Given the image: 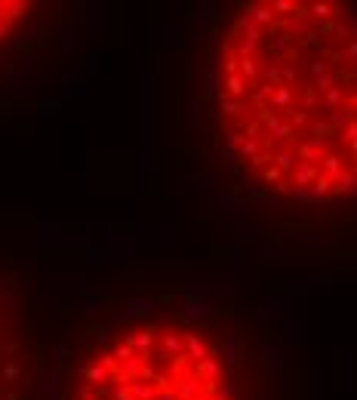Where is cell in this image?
Returning a JSON list of instances; mask_svg holds the SVG:
<instances>
[{"mask_svg": "<svg viewBox=\"0 0 357 400\" xmlns=\"http://www.w3.org/2000/svg\"><path fill=\"white\" fill-rule=\"evenodd\" d=\"M31 12V3L25 0H0V40L16 31V25Z\"/></svg>", "mask_w": 357, "mask_h": 400, "instance_id": "obj_3", "label": "cell"}, {"mask_svg": "<svg viewBox=\"0 0 357 400\" xmlns=\"http://www.w3.org/2000/svg\"><path fill=\"white\" fill-rule=\"evenodd\" d=\"M213 114L231 163L305 203L357 197V12L333 0H253L225 22Z\"/></svg>", "mask_w": 357, "mask_h": 400, "instance_id": "obj_1", "label": "cell"}, {"mask_svg": "<svg viewBox=\"0 0 357 400\" xmlns=\"http://www.w3.org/2000/svg\"><path fill=\"white\" fill-rule=\"evenodd\" d=\"M71 400H238L228 357L201 326L135 320L83 360Z\"/></svg>", "mask_w": 357, "mask_h": 400, "instance_id": "obj_2", "label": "cell"}]
</instances>
